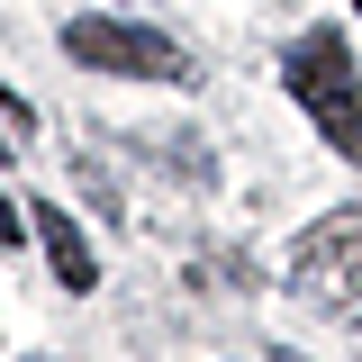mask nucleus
Instances as JSON below:
<instances>
[{
    "label": "nucleus",
    "mask_w": 362,
    "mask_h": 362,
    "mask_svg": "<svg viewBox=\"0 0 362 362\" xmlns=\"http://www.w3.org/2000/svg\"><path fill=\"white\" fill-rule=\"evenodd\" d=\"M28 226L45 235V263H54V281H64V290H90V281H100V263H90V245H82V226L64 218V199H37V209H28Z\"/></svg>",
    "instance_id": "20e7f679"
},
{
    "label": "nucleus",
    "mask_w": 362,
    "mask_h": 362,
    "mask_svg": "<svg viewBox=\"0 0 362 362\" xmlns=\"http://www.w3.org/2000/svg\"><path fill=\"white\" fill-rule=\"evenodd\" d=\"M290 281H299V299H308V308L362 326V199H354V209H326V218L299 235Z\"/></svg>",
    "instance_id": "f03ea898"
},
{
    "label": "nucleus",
    "mask_w": 362,
    "mask_h": 362,
    "mask_svg": "<svg viewBox=\"0 0 362 362\" xmlns=\"http://www.w3.org/2000/svg\"><path fill=\"white\" fill-rule=\"evenodd\" d=\"M64 54L82 64V73H118V82H190V54L173 37H154V28H136V18H109V9H90L64 28Z\"/></svg>",
    "instance_id": "7ed1b4c3"
},
{
    "label": "nucleus",
    "mask_w": 362,
    "mask_h": 362,
    "mask_svg": "<svg viewBox=\"0 0 362 362\" xmlns=\"http://www.w3.org/2000/svg\"><path fill=\"white\" fill-rule=\"evenodd\" d=\"M281 82H290V100L317 118V136H326L344 163H362V73H354L344 28H308V37L281 54Z\"/></svg>",
    "instance_id": "f257e3e1"
},
{
    "label": "nucleus",
    "mask_w": 362,
    "mask_h": 362,
    "mask_svg": "<svg viewBox=\"0 0 362 362\" xmlns=\"http://www.w3.org/2000/svg\"><path fill=\"white\" fill-rule=\"evenodd\" d=\"M18 235H28V209H9V199H0V245H18Z\"/></svg>",
    "instance_id": "39448f33"
}]
</instances>
